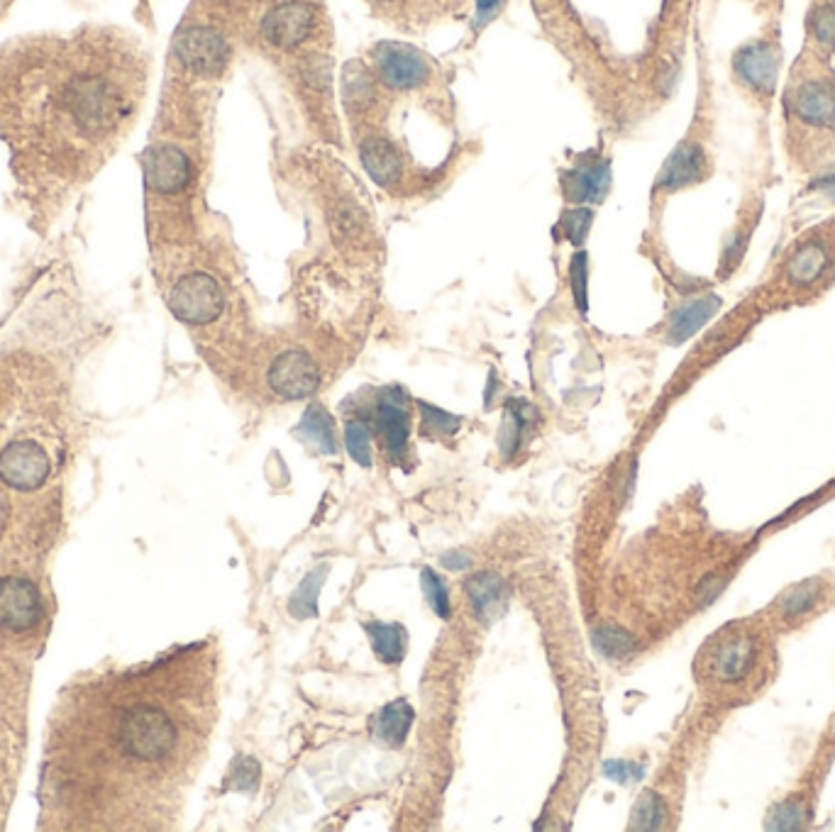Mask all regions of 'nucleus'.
<instances>
[{"mask_svg": "<svg viewBox=\"0 0 835 832\" xmlns=\"http://www.w3.org/2000/svg\"><path fill=\"white\" fill-rule=\"evenodd\" d=\"M586 276H589V264H586V254L579 252L572 259V293L582 313H586Z\"/></svg>", "mask_w": 835, "mask_h": 832, "instance_id": "nucleus-31", "label": "nucleus"}, {"mask_svg": "<svg viewBox=\"0 0 835 832\" xmlns=\"http://www.w3.org/2000/svg\"><path fill=\"white\" fill-rule=\"evenodd\" d=\"M662 820L660 798L655 793H643L633 811V828H657Z\"/></svg>", "mask_w": 835, "mask_h": 832, "instance_id": "nucleus-30", "label": "nucleus"}, {"mask_svg": "<svg viewBox=\"0 0 835 832\" xmlns=\"http://www.w3.org/2000/svg\"><path fill=\"white\" fill-rule=\"evenodd\" d=\"M594 642H596V650L604 652L606 657H621L623 652L630 650V645H633V640H630L628 632L623 630H616V628H601L594 632Z\"/></svg>", "mask_w": 835, "mask_h": 832, "instance_id": "nucleus-28", "label": "nucleus"}, {"mask_svg": "<svg viewBox=\"0 0 835 832\" xmlns=\"http://www.w3.org/2000/svg\"><path fill=\"white\" fill-rule=\"evenodd\" d=\"M342 101L347 110H364L374 101V79L359 61H350L342 69Z\"/></svg>", "mask_w": 835, "mask_h": 832, "instance_id": "nucleus-18", "label": "nucleus"}, {"mask_svg": "<svg viewBox=\"0 0 835 832\" xmlns=\"http://www.w3.org/2000/svg\"><path fill=\"white\" fill-rule=\"evenodd\" d=\"M716 310H718L716 296L701 298V301H694L684 310H679V313L672 318V325H669V340L672 342L689 340V337L694 335V332L699 330V327L704 325L706 320L716 313Z\"/></svg>", "mask_w": 835, "mask_h": 832, "instance_id": "nucleus-19", "label": "nucleus"}, {"mask_svg": "<svg viewBox=\"0 0 835 832\" xmlns=\"http://www.w3.org/2000/svg\"><path fill=\"white\" fill-rule=\"evenodd\" d=\"M501 0H477V13H479V20H486L491 18V15L496 13V8H499Z\"/></svg>", "mask_w": 835, "mask_h": 832, "instance_id": "nucleus-34", "label": "nucleus"}, {"mask_svg": "<svg viewBox=\"0 0 835 832\" xmlns=\"http://www.w3.org/2000/svg\"><path fill=\"white\" fill-rule=\"evenodd\" d=\"M533 423V408L525 401H511L506 408V420L501 427V449L503 454H513L521 447V435L525 427Z\"/></svg>", "mask_w": 835, "mask_h": 832, "instance_id": "nucleus-22", "label": "nucleus"}, {"mask_svg": "<svg viewBox=\"0 0 835 832\" xmlns=\"http://www.w3.org/2000/svg\"><path fill=\"white\" fill-rule=\"evenodd\" d=\"M345 447L359 467H364V469L372 467V462H374L372 432H369V425L364 423V420H350V423H347Z\"/></svg>", "mask_w": 835, "mask_h": 832, "instance_id": "nucleus-23", "label": "nucleus"}, {"mask_svg": "<svg viewBox=\"0 0 835 832\" xmlns=\"http://www.w3.org/2000/svg\"><path fill=\"white\" fill-rule=\"evenodd\" d=\"M789 108L806 125L831 127L835 122V86L831 81H806L794 91Z\"/></svg>", "mask_w": 835, "mask_h": 832, "instance_id": "nucleus-10", "label": "nucleus"}, {"mask_svg": "<svg viewBox=\"0 0 835 832\" xmlns=\"http://www.w3.org/2000/svg\"><path fill=\"white\" fill-rule=\"evenodd\" d=\"M171 313L188 325L213 323L225 308L223 288L208 274H188L169 293Z\"/></svg>", "mask_w": 835, "mask_h": 832, "instance_id": "nucleus-2", "label": "nucleus"}, {"mask_svg": "<svg viewBox=\"0 0 835 832\" xmlns=\"http://www.w3.org/2000/svg\"><path fill=\"white\" fill-rule=\"evenodd\" d=\"M811 32L823 49H835V5H823L811 18Z\"/></svg>", "mask_w": 835, "mask_h": 832, "instance_id": "nucleus-29", "label": "nucleus"}, {"mask_svg": "<svg viewBox=\"0 0 835 832\" xmlns=\"http://www.w3.org/2000/svg\"><path fill=\"white\" fill-rule=\"evenodd\" d=\"M328 576V567L313 569L311 574H306V579L298 584V589L293 591L289 601V613L296 620H308L318 615V593L323 589V581Z\"/></svg>", "mask_w": 835, "mask_h": 832, "instance_id": "nucleus-20", "label": "nucleus"}, {"mask_svg": "<svg viewBox=\"0 0 835 832\" xmlns=\"http://www.w3.org/2000/svg\"><path fill=\"white\" fill-rule=\"evenodd\" d=\"M376 430H379L381 440H384L386 452L394 462H401L403 454L408 449V410L403 403V393L398 388L384 391L379 396V406H376Z\"/></svg>", "mask_w": 835, "mask_h": 832, "instance_id": "nucleus-8", "label": "nucleus"}, {"mask_svg": "<svg viewBox=\"0 0 835 832\" xmlns=\"http://www.w3.org/2000/svg\"><path fill=\"white\" fill-rule=\"evenodd\" d=\"M420 584H423L425 598H428L430 606H433L435 615H438V618H442V620H450V615H452L450 591H447L445 581L440 579L438 571L425 567L423 574H420Z\"/></svg>", "mask_w": 835, "mask_h": 832, "instance_id": "nucleus-24", "label": "nucleus"}, {"mask_svg": "<svg viewBox=\"0 0 835 832\" xmlns=\"http://www.w3.org/2000/svg\"><path fill=\"white\" fill-rule=\"evenodd\" d=\"M147 181L157 193H179L191 181V162L179 147L162 144L147 159Z\"/></svg>", "mask_w": 835, "mask_h": 832, "instance_id": "nucleus-9", "label": "nucleus"}, {"mask_svg": "<svg viewBox=\"0 0 835 832\" xmlns=\"http://www.w3.org/2000/svg\"><path fill=\"white\" fill-rule=\"evenodd\" d=\"M606 774L613 776L616 781H626L628 774H630V767H628V764H621V762L606 764Z\"/></svg>", "mask_w": 835, "mask_h": 832, "instance_id": "nucleus-35", "label": "nucleus"}, {"mask_svg": "<svg viewBox=\"0 0 835 832\" xmlns=\"http://www.w3.org/2000/svg\"><path fill=\"white\" fill-rule=\"evenodd\" d=\"M376 69H379L381 81L396 91H408V88H418L420 83L428 81L430 64L418 49L408 47V44L398 42H384L374 49Z\"/></svg>", "mask_w": 835, "mask_h": 832, "instance_id": "nucleus-5", "label": "nucleus"}, {"mask_svg": "<svg viewBox=\"0 0 835 832\" xmlns=\"http://www.w3.org/2000/svg\"><path fill=\"white\" fill-rule=\"evenodd\" d=\"M442 567L467 569V567H472V557H469L467 552H447V554H442Z\"/></svg>", "mask_w": 835, "mask_h": 832, "instance_id": "nucleus-33", "label": "nucleus"}, {"mask_svg": "<svg viewBox=\"0 0 835 832\" xmlns=\"http://www.w3.org/2000/svg\"><path fill=\"white\" fill-rule=\"evenodd\" d=\"M269 388L284 401H301L313 396L320 386V371L313 357L303 349H289L279 354L269 366Z\"/></svg>", "mask_w": 835, "mask_h": 832, "instance_id": "nucleus-3", "label": "nucleus"}, {"mask_svg": "<svg viewBox=\"0 0 835 832\" xmlns=\"http://www.w3.org/2000/svg\"><path fill=\"white\" fill-rule=\"evenodd\" d=\"M418 408H420V415H423V432H428V435L452 437L460 432L462 420L457 418V415L445 413V410L428 406V403H423V401H418Z\"/></svg>", "mask_w": 835, "mask_h": 832, "instance_id": "nucleus-25", "label": "nucleus"}, {"mask_svg": "<svg viewBox=\"0 0 835 832\" xmlns=\"http://www.w3.org/2000/svg\"><path fill=\"white\" fill-rule=\"evenodd\" d=\"M315 27V10L301 0L279 5L262 22V35L276 49H293L311 37Z\"/></svg>", "mask_w": 835, "mask_h": 832, "instance_id": "nucleus-6", "label": "nucleus"}, {"mask_svg": "<svg viewBox=\"0 0 835 832\" xmlns=\"http://www.w3.org/2000/svg\"><path fill=\"white\" fill-rule=\"evenodd\" d=\"M359 157H362V166L369 176H372L374 183L389 188L398 183L401 179V157H398V149L384 137H369V140L362 142L359 147Z\"/></svg>", "mask_w": 835, "mask_h": 832, "instance_id": "nucleus-13", "label": "nucleus"}, {"mask_svg": "<svg viewBox=\"0 0 835 832\" xmlns=\"http://www.w3.org/2000/svg\"><path fill=\"white\" fill-rule=\"evenodd\" d=\"M174 52L181 64L196 74L215 76L228 64L230 44L220 32L210 30V27H191L176 37Z\"/></svg>", "mask_w": 835, "mask_h": 832, "instance_id": "nucleus-4", "label": "nucleus"}, {"mask_svg": "<svg viewBox=\"0 0 835 832\" xmlns=\"http://www.w3.org/2000/svg\"><path fill=\"white\" fill-rule=\"evenodd\" d=\"M259 779H262V767H259L257 759L252 757H240L235 764H232L228 786L235 791H254L259 786Z\"/></svg>", "mask_w": 835, "mask_h": 832, "instance_id": "nucleus-27", "label": "nucleus"}, {"mask_svg": "<svg viewBox=\"0 0 835 832\" xmlns=\"http://www.w3.org/2000/svg\"><path fill=\"white\" fill-rule=\"evenodd\" d=\"M562 225H564V230H567L569 240H572V242H584L586 232H589V225H591V210L574 208L572 213L564 215Z\"/></svg>", "mask_w": 835, "mask_h": 832, "instance_id": "nucleus-32", "label": "nucleus"}, {"mask_svg": "<svg viewBox=\"0 0 835 832\" xmlns=\"http://www.w3.org/2000/svg\"><path fill=\"white\" fill-rule=\"evenodd\" d=\"M364 632L372 640L374 657L379 659L381 664H389V667H396V664L403 662L406 657V645L408 635L403 630V625L398 623H364Z\"/></svg>", "mask_w": 835, "mask_h": 832, "instance_id": "nucleus-15", "label": "nucleus"}, {"mask_svg": "<svg viewBox=\"0 0 835 832\" xmlns=\"http://www.w3.org/2000/svg\"><path fill=\"white\" fill-rule=\"evenodd\" d=\"M413 720H416V711H413V706L406 698L386 703L372 723L374 740L379 742V745L389 747V750H398V747H403V742L408 740Z\"/></svg>", "mask_w": 835, "mask_h": 832, "instance_id": "nucleus-14", "label": "nucleus"}, {"mask_svg": "<svg viewBox=\"0 0 835 832\" xmlns=\"http://www.w3.org/2000/svg\"><path fill=\"white\" fill-rule=\"evenodd\" d=\"M828 262H831V259H828L826 247H823L821 242L801 244V247L792 254V259L787 262L789 281H794L796 286L814 284V281H818L823 276Z\"/></svg>", "mask_w": 835, "mask_h": 832, "instance_id": "nucleus-16", "label": "nucleus"}, {"mask_svg": "<svg viewBox=\"0 0 835 832\" xmlns=\"http://www.w3.org/2000/svg\"><path fill=\"white\" fill-rule=\"evenodd\" d=\"M709 174V157L699 144L682 142L667 162L662 164L660 176H657V191H679V188L694 186V183L704 181Z\"/></svg>", "mask_w": 835, "mask_h": 832, "instance_id": "nucleus-7", "label": "nucleus"}, {"mask_svg": "<svg viewBox=\"0 0 835 832\" xmlns=\"http://www.w3.org/2000/svg\"><path fill=\"white\" fill-rule=\"evenodd\" d=\"M818 603H821V584L816 586L814 581H809V584L794 586V589H789L787 593H784V596L777 601V606H774V610H777L779 618H782L784 623H796L801 615L814 610Z\"/></svg>", "mask_w": 835, "mask_h": 832, "instance_id": "nucleus-21", "label": "nucleus"}, {"mask_svg": "<svg viewBox=\"0 0 835 832\" xmlns=\"http://www.w3.org/2000/svg\"><path fill=\"white\" fill-rule=\"evenodd\" d=\"M735 71L745 81V86L770 96L777 83V52L765 42L750 44L735 57Z\"/></svg>", "mask_w": 835, "mask_h": 832, "instance_id": "nucleus-11", "label": "nucleus"}, {"mask_svg": "<svg viewBox=\"0 0 835 832\" xmlns=\"http://www.w3.org/2000/svg\"><path fill=\"white\" fill-rule=\"evenodd\" d=\"M298 435H301L308 445L318 449L320 454L337 452L335 420L323 406H311L303 413L301 425H298Z\"/></svg>", "mask_w": 835, "mask_h": 832, "instance_id": "nucleus-17", "label": "nucleus"}, {"mask_svg": "<svg viewBox=\"0 0 835 832\" xmlns=\"http://www.w3.org/2000/svg\"><path fill=\"white\" fill-rule=\"evenodd\" d=\"M774 664L770 625L760 618H745L728 623L706 642L699 654V679L718 698L738 706L770 684Z\"/></svg>", "mask_w": 835, "mask_h": 832, "instance_id": "nucleus-1", "label": "nucleus"}, {"mask_svg": "<svg viewBox=\"0 0 835 832\" xmlns=\"http://www.w3.org/2000/svg\"><path fill=\"white\" fill-rule=\"evenodd\" d=\"M464 586H467V596L474 608V615H477L481 623L499 620L506 613L508 586L503 584L501 576L491 574V571H479V574L469 576Z\"/></svg>", "mask_w": 835, "mask_h": 832, "instance_id": "nucleus-12", "label": "nucleus"}, {"mask_svg": "<svg viewBox=\"0 0 835 832\" xmlns=\"http://www.w3.org/2000/svg\"><path fill=\"white\" fill-rule=\"evenodd\" d=\"M330 227L337 237H355L362 232V215L352 203L337 201L330 210Z\"/></svg>", "mask_w": 835, "mask_h": 832, "instance_id": "nucleus-26", "label": "nucleus"}]
</instances>
